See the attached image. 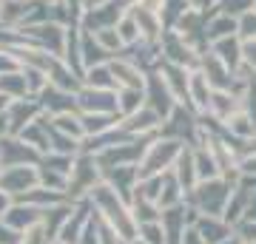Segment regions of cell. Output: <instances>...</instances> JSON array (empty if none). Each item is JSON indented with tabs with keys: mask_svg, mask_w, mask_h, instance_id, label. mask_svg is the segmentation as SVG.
<instances>
[{
	"mask_svg": "<svg viewBox=\"0 0 256 244\" xmlns=\"http://www.w3.org/2000/svg\"><path fill=\"white\" fill-rule=\"evenodd\" d=\"M234 31H236V23L230 17H222L210 26V37H228V34H234Z\"/></svg>",
	"mask_w": 256,
	"mask_h": 244,
	"instance_id": "cell-7",
	"label": "cell"
},
{
	"mask_svg": "<svg viewBox=\"0 0 256 244\" xmlns=\"http://www.w3.org/2000/svg\"><path fill=\"white\" fill-rule=\"evenodd\" d=\"M200 236L205 244H222L225 239L230 236V230L220 222H214V219H202L200 222Z\"/></svg>",
	"mask_w": 256,
	"mask_h": 244,
	"instance_id": "cell-4",
	"label": "cell"
},
{
	"mask_svg": "<svg viewBox=\"0 0 256 244\" xmlns=\"http://www.w3.org/2000/svg\"><path fill=\"white\" fill-rule=\"evenodd\" d=\"M216 51H220V60L228 68H234V65L239 63V45L236 40H222V43H216Z\"/></svg>",
	"mask_w": 256,
	"mask_h": 244,
	"instance_id": "cell-6",
	"label": "cell"
},
{
	"mask_svg": "<svg viewBox=\"0 0 256 244\" xmlns=\"http://www.w3.org/2000/svg\"><path fill=\"white\" fill-rule=\"evenodd\" d=\"M245 57H248V63H250V65L256 68V40L245 45Z\"/></svg>",
	"mask_w": 256,
	"mask_h": 244,
	"instance_id": "cell-11",
	"label": "cell"
},
{
	"mask_svg": "<svg viewBox=\"0 0 256 244\" xmlns=\"http://www.w3.org/2000/svg\"><path fill=\"white\" fill-rule=\"evenodd\" d=\"M174 156H176V142H160V145H154V151H151V156H148V162H146V173L160 171V165H168Z\"/></svg>",
	"mask_w": 256,
	"mask_h": 244,
	"instance_id": "cell-3",
	"label": "cell"
},
{
	"mask_svg": "<svg viewBox=\"0 0 256 244\" xmlns=\"http://www.w3.org/2000/svg\"><path fill=\"white\" fill-rule=\"evenodd\" d=\"M80 102L86 108H97V111H111L117 105V100H111L108 94H100V91H86L80 97Z\"/></svg>",
	"mask_w": 256,
	"mask_h": 244,
	"instance_id": "cell-5",
	"label": "cell"
},
{
	"mask_svg": "<svg viewBox=\"0 0 256 244\" xmlns=\"http://www.w3.org/2000/svg\"><path fill=\"white\" fill-rule=\"evenodd\" d=\"M228 185L222 182H208L202 185V190H196V199H200L202 210H208V216H216V210L222 208V202L228 199Z\"/></svg>",
	"mask_w": 256,
	"mask_h": 244,
	"instance_id": "cell-1",
	"label": "cell"
},
{
	"mask_svg": "<svg viewBox=\"0 0 256 244\" xmlns=\"http://www.w3.org/2000/svg\"><path fill=\"white\" fill-rule=\"evenodd\" d=\"M14 242H18L14 230L12 227H0V244H14Z\"/></svg>",
	"mask_w": 256,
	"mask_h": 244,
	"instance_id": "cell-10",
	"label": "cell"
},
{
	"mask_svg": "<svg viewBox=\"0 0 256 244\" xmlns=\"http://www.w3.org/2000/svg\"><path fill=\"white\" fill-rule=\"evenodd\" d=\"M248 171H256V159H250V162H248Z\"/></svg>",
	"mask_w": 256,
	"mask_h": 244,
	"instance_id": "cell-12",
	"label": "cell"
},
{
	"mask_svg": "<svg viewBox=\"0 0 256 244\" xmlns=\"http://www.w3.org/2000/svg\"><path fill=\"white\" fill-rule=\"evenodd\" d=\"M239 31H245L248 37H250V34L256 37V14H245L242 23H239Z\"/></svg>",
	"mask_w": 256,
	"mask_h": 244,
	"instance_id": "cell-9",
	"label": "cell"
},
{
	"mask_svg": "<svg viewBox=\"0 0 256 244\" xmlns=\"http://www.w3.org/2000/svg\"><path fill=\"white\" fill-rule=\"evenodd\" d=\"M140 244H146V242H140Z\"/></svg>",
	"mask_w": 256,
	"mask_h": 244,
	"instance_id": "cell-14",
	"label": "cell"
},
{
	"mask_svg": "<svg viewBox=\"0 0 256 244\" xmlns=\"http://www.w3.org/2000/svg\"><path fill=\"white\" fill-rule=\"evenodd\" d=\"M28 182H34V176L26 171V165H14L0 176V185L12 193H20V190H28Z\"/></svg>",
	"mask_w": 256,
	"mask_h": 244,
	"instance_id": "cell-2",
	"label": "cell"
},
{
	"mask_svg": "<svg viewBox=\"0 0 256 244\" xmlns=\"http://www.w3.org/2000/svg\"><path fill=\"white\" fill-rule=\"evenodd\" d=\"M88 80H92L94 85H114V82H117V80H108V71H106V68H94Z\"/></svg>",
	"mask_w": 256,
	"mask_h": 244,
	"instance_id": "cell-8",
	"label": "cell"
},
{
	"mask_svg": "<svg viewBox=\"0 0 256 244\" xmlns=\"http://www.w3.org/2000/svg\"><path fill=\"white\" fill-rule=\"evenodd\" d=\"M236 3H248V0H236Z\"/></svg>",
	"mask_w": 256,
	"mask_h": 244,
	"instance_id": "cell-13",
	"label": "cell"
}]
</instances>
